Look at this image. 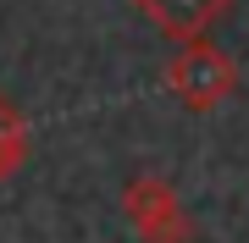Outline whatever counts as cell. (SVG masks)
I'll return each instance as SVG.
<instances>
[{
	"instance_id": "1",
	"label": "cell",
	"mask_w": 249,
	"mask_h": 243,
	"mask_svg": "<svg viewBox=\"0 0 249 243\" xmlns=\"http://www.w3.org/2000/svg\"><path fill=\"white\" fill-rule=\"evenodd\" d=\"M166 83L188 99V105H211V99L232 83V72H227V61H222L216 50H188V55H178V61H172Z\"/></svg>"
},
{
	"instance_id": "2",
	"label": "cell",
	"mask_w": 249,
	"mask_h": 243,
	"mask_svg": "<svg viewBox=\"0 0 249 243\" xmlns=\"http://www.w3.org/2000/svg\"><path fill=\"white\" fill-rule=\"evenodd\" d=\"M127 216H133L139 232L155 238V243H172V232H178V205H172V194L160 188V182H133V188H127Z\"/></svg>"
},
{
	"instance_id": "3",
	"label": "cell",
	"mask_w": 249,
	"mask_h": 243,
	"mask_svg": "<svg viewBox=\"0 0 249 243\" xmlns=\"http://www.w3.org/2000/svg\"><path fill=\"white\" fill-rule=\"evenodd\" d=\"M144 17H150L160 33H178V39H194L205 22L222 11V0H139Z\"/></svg>"
},
{
	"instance_id": "4",
	"label": "cell",
	"mask_w": 249,
	"mask_h": 243,
	"mask_svg": "<svg viewBox=\"0 0 249 243\" xmlns=\"http://www.w3.org/2000/svg\"><path fill=\"white\" fill-rule=\"evenodd\" d=\"M22 149H28L22 116H17V105H11L6 94H0V177H11V171L22 166Z\"/></svg>"
}]
</instances>
